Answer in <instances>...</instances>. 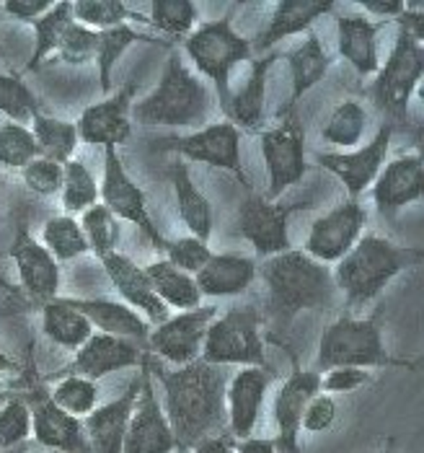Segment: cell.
<instances>
[{
	"label": "cell",
	"mask_w": 424,
	"mask_h": 453,
	"mask_svg": "<svg viewBox=\"0 0 424 453\" xmlns=\"http://www.w3.org/2000/svg\"><path fill=\"white\" fill-rule=\"evenodd\" d=\"M158 376L163 384V412L174 430L178 451H192L197 443L228 430V368L197 357L174 371H158Z\"/></svg>",
	"instance_id": "cell-1"
},
{
	"label": "cell",
	"mask_w": 424,
	"mask_h": 453,
	"mask_svg": "<svg viewBox=\"0 0 424 453\" xmlns=\"http://www.w3.org/2000/svg\"><path fill=\"white\" fill-rule=\"evenodd\" d=\"M267 285V316L275 329H287L303 311H329L339 303V290L329 265H321L303 249L269 257L256 270Z\"/></svg>",
	"instance_id": "cell-2"
},
{
	"label": "cell",
	"mask_w": 424,
	"mask_h": 453,
	"mask_svg": "<svg viewBox=\"0 0 424 453\" xmlns=\"http://www.w3.org/2000/svg\"><path fill=\"white\" fill-rule=\"evenodd\" d=\"M212 114L208 83L186 68L184 58L171 52L158 86L130 106V119L142 127H205Z\"/></svg>",
	"instance_id": "cell-3"
},
{
	"label": "cell",
	"mask_w": 424,
	"mask_h": 453,
	"mask_svg": "<svg viewBox=\"0 0 424 453\" xmlns=\"http://www.w3.org/2000/svg\"><path fill=\"white\" fill-rule=\"evenodd\" d=\"M422 262V251L412 246L393 244L390 239L365 234L360 242L337 262L331 270L339 296L350 306L367 303L378 298L390 280Z\"/></svg>",
	"instance_id": "cell-4"
},
{
	"label": "cell",
	"mask_w": 424,
	"mask_h": 453,
	"mask_svg": "<svg viewBox=\"0 0 424 453\" xmlns=\"http://www.w3.org/2000/svg\"><path fill=\"white\" fill-rule=\"evenodd\" d=\"M389 365H404V360L390 357L389 348L383 342L378 316H370V319L339 316L321 334L314 371L321 376L331 368H365L367 371V368H389Z\"/></svg>",
	"instance_id": "cell-5"
},
{
	"label": "cell",
	"mask_w": 424,
	"mask_h": 453,
	"mask_svg": "<svg viewBox=\"0 0 424 453\" xmlns=\"http://www.w3.org/2000/svg\"><path fill=\"white\" fill-rule=\"evenodd\" d=\"M184 52L202 75H208L220 96V106L228 114L231 104V75L236 65L251 60V42L233 29V19L223 16L202 24L184 39Z\"/></svg>",
	"instance_id": "cell-6"
},
{
	"label": "cell",
	"mask_w": 424,
	"mask_h": 453,
	"mask_svg": "<svg viewBox=\"0 0 424 453\" xmlns=\"http://www.w3.org/2000/svg\"><path fill=\"white\" fill-rule=\"evenodd\" d=\"M200 360L223 368L246 365L272 371L259 332V311L254 306H236L223 316H215L208 326Z\"/></svg>",
	"instance_id": "cell-7"
},
{
	"label": "cell",
	"mask_w": 424,
	"mask_h": 453,
	"mask_svg": "<svg viewBox=\"0 0 424 453\" xmlns=\"http://www.w3.org/2000/svg\"><path fill=\"white\" fill-rule=\"evenodd\" d=\"M424 75V44L398 32L386 65L375 73V81L370 86V96L375 106L393 119H401L409 114V102L414 91L420 88Z\"/></svg>",
	"instance_id": "cell-8"
},
{
	"label": "cell",
	"mask_w": 424,
	"mask_h": 453,
	"mask_svg": "<svg viewBox=\"0 0 424 453\" xmlns=\"http://www.w3.org/2000/svg\"><path fill=\"white\" fill-rule=\"evenodd\" d=\"M261 158L267 164V200L277 203L290 187H295L306 172V133L295 122V117H284L283 125L269 127L259 135Z\"/></svg>",
	"instance_id": "cell-9"
},
{
	"label": "cell",
	"mask_w": 424,
	"mask_h": 453,
	"mask_svg": "<svg viewBox=\"0 0 424 453\" xmlns=\"http://www.w3.org/2000/svg\"><path fill=\"white\" fill-rule=\"evenodd\" d=\"M99 203L111 210V215L117 220L135 223L153 242V246L163 251L166 239L161 236V231L155 228V223L148 212L145 192L138 187V181H132V176L127 174L117 148H104V174L99 181Z\"/></svg>",
	"instance_id": "cell-10"
},
{
	"label": "cell",
	"mask_w": 424,
	"mask_h": 453,
	"mask_svg": "<svg viewBox=\"0 0 424 453\" xmlns=\"http://www.w3.org/2000/svg\"><path fill=\"white\" fill-rule=\"evenodd\" d=\"M155 148L174 150L192 161H202L208 166L231 172L246 187H251L246 172H244V161H241V133L228 119L208 122L205 127H200L189 135H181V138H163Z\"/></svg>",
	"instance_id": "cell-11"
},
{
	"label": "cell",
	"mask_w": 424,
	"mask_h": 453,
	"mask_svg": "<svg viewBox=\"0 0 424 453\" xmlns=\"http://www.w3.org/2000/svg\"><path fill=\"white\" fill-rule=\"evenodd\" d=\"M367 223V210L357 200L339 203L337 208L323 212L308 228L303 251L321 265H337L352 249Z\"/></svg>",
	"instance_id": "cell-12"
},
{
	"label": "cell",
	"mask_w": 424,
	"mask_h": 453,
	"mask_svg": "<svg viewBox=\"0 0 424 453\" xmlns=\"http://www.w3.org/2000/svg\"><path fill=\"white\" fill-rule=\"evenodd\" d=\"M177 451V438L174 430L166 419L163 407L158 404L155 386L150 379V365L148 357L140 365V396L135 404V412L130 418L122 453H174Z\"/></svg>",
	"instance_id": "cell-13"
},
{
	"label": "cell",
	"mask_w": 424,
	"mask_h": 453,
	"mask_svg": "<svg viewBox=\"0 0 424 453\" xmlns=\"http://www.w3.org/2000/svg\"><path fill=\"white\" fill-rule=\"evenodd\" d=\"M215 316H217L215 306H197L189 311H178L177 316H169L148 334V345H150L148 349H153L155 355H161L166 363L177 368L189 365L200 357L208 326Z\"/></svg>",
	"instance_id": "cell-14"
},
{
	"label": "cell",
	"mask_w": 424,
	"mask_h": 453,
	"mask_svg": "<svg viewBox=\"0 0 424 453\" xmlns=\"http://www.w3.org/2000/svg\"><path fill=\"white\" fill-rule=\"evenodd\" d=\"M390 138H393V125L386 122L375 138L365 142L362 148H354L350 153H318L316 161L321 169H326L329 174H334L344 189L350 192V197L357 200L367 187L375 184V179L381 174V169L386 166L390 150Z\"/></svg>",
	"instance_id": "cell-15"
},
{
	"label": "cell",
	"mask_w": 424,
	"mask_h": 453,
	"mask_svg": "<svg viewBox=\"0 0 424 453\" xmlns=\"http://www.w3.org/2000/svg\"><path fill=\"white\" fill-rule=\"evenodd\" d=\"M142 360H145V348L138 342L94 332L83 348L75 349V357L71 363L63 371L52 373L49 379L55 381L63 376H80V379H88L96 384L99 379L117 373L122 368H138L142 365Z\"/></svg>",
	"instance_id": "cell-16"
},
{
	"label": "cell",
	"mask_w": 424,
	"mask_h": 453,
	"mask_svg": "<svg viewBox=\"0 0 424 453\" xmlns=\"http://www.w3.org/2000/svg\"><path fill=\"white\" fill-rule=\"evenodd\" d=\"M295 208L272 203L259 195H248L238 208V234L254 246V251L264 259L290 251V231L287 218Z\"/></svg>",
	"instance_id": "cell-17"
},
{
	"label": "cell",
	"mask_w": 424,
	"mask_h": 453,
	"mask_svg": "<svg viewBox=\"0 0 424 453\" xmlns=\"http://www.w3.org/2000/svg\"><path fill=\"white\" fill-rule=\"evenodd\" d=\"M318 391H321V376L316 371H303V368H295L277 388L275 407H272L275 425H277V435L272 441H275L277 453H300L303 410Z\"/></svg>",
	"instance_id": "cell-18"
},
{
	"label": "cell",
	"mask_w": 424,
	"mask_h": 453,
	"mask_svg": "<svg viewBox=\"0 0 424 453\" xmlns=\"http://www.w3.org/2000/svg\"><path fill=\"white\" fill-rule=\"evenodd\" d=\"M32 412V433L42 449L63 453H88V441L83 433V422L71 418L60 407L52 404L49 394L36 386L34 391L24 399Z\"/></svg>",
	"instance_id": "cell-19"
},
{
	"label": "cell",
	"mask_w": 424,
	"mask_h": 453,
	"mask_svg": "<svg viewBox=\"0 0 424 453\" xmlns=\"http://www.w3.org/2000/svg\"><path fill=\"white\" fill-rule=\"evenodd\" d=\"M130 106H132V83H127L122 91H117L104 102L86 106L80 119L75 122L78 140L88 145H102V148L125 145L132 138Z\"/></svg>",
	"instance_id": "cell-20"
},
{
	"label": "cell",
	"mask_w": 424,
	"mask_h": 453,
	"mask_svg": "<svg viewBox=\"0 0 424 453\" xmlns=\"http://www.w3.org/2000/svg\"><path fill=\"white\" fill-rule=\"evenodd\" d=\"M8 254H11L13 265H16V273H19V280H21L24 290L32 298L42 301V303L57 298V290H60V262L42 246V242H36L26 226H19Z\"/></svg>",
	"instance_id": "cell-21"
},
{
	"label": "cell",
	"mask_w": 424,
	"mask_h": 453,
	"mask_svg": "<svg viewBox=\"0 0 424 453\" xmlns=\"http://www.w3.org/2000/svg\"><path fill=\"white\" fill-rule=\"evenodd\" d=\"M269 384H272V371L264 368H241L236 376H231L225 388V410H228V435L233 441H246L256 430Z\"/></svg>",
	"instance_id": "cell-22"
},
{
	"label": "cell",
	"mask_w": 424,
	"mask_h": 453,
	"mask_svg": "<svg viewBox=\"0 0 424 453\" xmlns=\"http://www.w3.org/2000/svg\"><path fill=\"white\" fill-rule=\"evenodd\" d=\"M102 265H104V273L109 282L122 296V303L125 306H130L132 311H138L153 326H158V324H163L169 319V306L155 296L150 280L145 275V267H140L138 262H132L130 257H125L119 251L104 257Z\"/></svg>",
	"instance_id": "cell-23"
},
{
	"label": "cell",
	"mask_w": 424,
	"mask_h": 453,
	"mask_svg": "<svg viewBox=\"0 0 424 453\" xmlns=\"http://www.w3.org/2000/svg\"><path fill=\"white\" fill-rule=\"evenodd\" d=\"M138 396H140V373L132 376V381L117 399H111L104 407H96L88 418H83V433H86L91 451L122 453L125 433L135 412Z\"/></svg>",
	"instance_id": "cell-24"
},
{
	"label": "cell",
	"mask_w": 424,
	"mask_h": 453,
	"mask_svg": "<svg viewBox=\"0 0 424 453\" xmlns=\"http://www.w3.org/2000/svg\"><path fill=\"white\" fill-rule=\"evenodd\" d=\"M424 195V164L420 153H406L389 161L373 184V203L381 215L420 203Z\"/></svg>",
	"instance_id": "cell-25"
},
{
	"label": "cell",
	"mask_w": 424,
	"mask_h": 453,
	"mask_svg": "<svg viewBox=\"0 0 424 453\" xmlns=\"http://www.w3.org/2000/svg\"><path fill=\"white\" fill-rule=\"evenodd\" d=\"M331 8H334L331 0H280V3H275L272 19L264 27V32L248 39L251 50H256L261 55V52H269L275 44H280L287 36L311 32V27Z\"/></svg>",
	"instance_id": "cell-26"
},
{
	"label": "cell",
	"mask_w": 424,
	"mask_h": 453,
	"mask_svg": "<svg viewBox=\"0 0 424 453\" xmlns=\"http://www.w3.org/2000/svg\"><path fill=\"white\" fill-rule=\"evenodd\" d=\"M378 32L381 24H373L365 13L337 16V50L357 75L367 78L381 68L378 58Z\"/></svg>",
	"instance_id": "cell-27"
},
{
	"label": "cell",
	"mask_w": 424,
	"mask_h": 453,
	"mask_svg": "<svg viewBox=\"0 0 424 453\" xmlns=\"http://www.w3.org/2000/svg\"><path fill=\"white\" fill-rule=\"evenodd\" d=\"M280 55L269 52L264 58H254L248 60L251 70H248L246 83L231 94V104H228V114L225 119L241 133H256L261 125H264V102H267V78H269V70L275 68Z\"/></svg>",
	"instance_id": "cell-28"
},
{
	"label": "cell",
	"mask_w": 424,
	"mask_h": 453,
	"mask_svg": "<svg viewBox=\"0 0 424 453\" xmlns=\"http://www.w3.org/2000/svg\"><path fill=\"white\" fill-rule=\"evenodd\" d=\"M256 259L244 254H212L210 262L194 275V282L208 298H233L246 293L256 280Z\"/></svg>",
	"instance_id": "cell-29"
},
{
	"label": "cell",
	"mask_w": 424,
	"mask_h": 453,
	"mask_svg": "<svg viewBox=\"0 0 424 453\" xmlns=\"http://www.w3.org/2000/svg\"><path fill=\"white\" fill-rule=\"evenodd\" d=\"M71 303L102 334L130 340L138 345L148 342L150 324L138 311H132L130 306H125L119 301H109V298H71Z\"/></svg>",
	"instance_id": "cell-30"
},
{
	"label": "cell",
	"mask_w": 424,
	"mask_h": 453,
	"mask_svg": "<svg viewBox=\"0 0 424 453\" xmlns=\"http://www.w3.org/2000/svg\"><path fill=\"white\" fill-rule=\"evenodd\" d=\"M287 60V70H290V83H292V91H290V102L284 106V114L292 117L290 111L298 106V102L303 99V94H308L316 83L323 81V75L329 73L334 58L326 52L323 42L318 39V35L308 32V36L284 55Z\"/></svg>",
	"instance_id": "cell-31"
},
{
	"label": "cell",
	"mask_w": 424,
	"mask_h": 453,
	"mask_svg": "<svg viewBox=\"0 0 424 453\" xmlns=\"http://www.w3.org/2000/svg\"><path fill=\"white\" fill-rule=\"evenodd\" d=\"M171 184H174V197H177V212L181 223L189 228V234L200 242H210L212 236V205L205 197V192L194 184L189 174V166L184 161H177L171 166Z\"/></svg>",
	"instance_id": "cell-32"
},
{
	"label": "cell",
	"mask_w": 424,
	"mask_h": 453,
	"mask_svg": "<svg viewBox=\"0 0 424 453\" xmlns=\"http://www.w3.org/2000/svg\"><path fill=\"white\" fill-rule=\"evenodd\" d=\"M42 332L55 345L75 352L88 342V337L94 334V326L72 306L71 298L57 296V298L42 303Z\"/></svg>",
	"instance_id": "cell-33"
},
{
	"label": "cell",
	"mask_w": 424,
	"mask_h": 453,
	"mask_svg": "<svg viewBox=\"0 0 424 453\" xmlns=\"http://www.w3.org/2000/svg\"><path fill=\"white\" fill-rule=\"evenodd\" d=\"M145 275L150 280L155 296L166 303L174 306L178 311H189L197 309L202 301V293L197 288V282L192 275L177 270L174 265H169L166 259H155L145 267Z\"/></svg>",
	"instance_id": "cell-34"
},
{
	"label": "cell",
	"mask_w": 424,
	"mask_h": 453,
	"mask_svg": "<svg viewBox=\"0 0 424 453\" xmlns=\"http://www.w3.org/2000/svg\"><path fill=\"white\" fill-rule=\"evenodd\" d=\"M29 130H32L36 145H39L42 158H49V161H55L60 166L72 161V156L78 150V142H80L75 122L57 119V117H49V114H36Z\"/></svg>",
	"instance_id": "cell-35"
},
{
	"label": "cell",
	"mask_w": 424,
	"mask_h": 453,
	"mask_svg": "<svg viewBox=\"0 0 424 453\" xmlns=\"http://www.w3.org/2000/svg\"><path fill=\"white\" fill-rule=\"evenodd\" d=\"M72 21V3L71 0H60V3H52V8L39 16L32 29H34V52H32V60L26 63V70H36L49 55H55L60 39L65 35V29L71 27Z\"/></svg>",
	"instance_id": "cell-36"
},
{
	"label": "cell",
	"mask_w": 424,
	"mask_h": 453,
	"mask_svg": "<svg viewBox=\"0 0 424 453\" xmlns=\"http://www.w3.org/2000/svg\"><path fill=\"white\" fill-rule=\"evenodd\" d=\"M138 42H148L153 44L155 39L153 36L140 35L138 29H132L130 24H122V27H114V29H104L99 32V44H96V68H99V86L102 91L109 94L111 91V73L117 68L119 58Z\"/></svg>",
	"instance_id": "cell-37"
},
{
	"label": "cell",
	"mask_w": 424,
	"mask_h": 453,
	"mask_svg": "<svg viewBox=\"0 0 424 453\" xmlns=\"http://www.w3.org/2000/svg\"><path fill=\"white\" fill-rule=\"evenodd\" d=\"M78 223H80V231L86 236L88 251H94L99 259L117 251L119 239H122V223L111 215V210L106 205L96 203L88 210H83Z\"/></svg>",
	"instance_id": "cell-38"
},
{
	"label": "cell",
	"mask_w": 424,
	"mask_h": 453,
	"mask_svg": "<svg viewBox=\"0 0 424 453\" xmlns=\"http://www.w3.org/2000/svg\"><path fill=\"white\" fill-rule=\"evenodd\" d=\"M42 246L57 262H71L75 257L88 254V244H86V236L80 231V223L72 215L49 218L42 228Z\"/></svg>",
	"instance_id": "cell-39"
},
{
	"label": "cell",
	"mask_w": 424,
	"mask_h": 453,
	"mask_svg": "<svg viewBox=\"0 0 424 453\" xmlns=\"http://www.w3.org/2000/svg\"><path fill=\"white\" fill-rule=\"evenodd\" d=\"M60 200L65 215H80L83 210L99 203V181L88 172V166L83 161H68L63 166V189H60Z\"/></svg>",
	"instance_id": "cell-40"
},
{
	"label": "cell",
	"mask_w": 424,
	"mask_h": 453,
	"mask_svg": "<svg viewBox=\"0 0 424 453\" xmlns=\"http://www.w3.org/2000/svg\"><path fill=\"white\" fill-rule=\"evenodd\" d=\"M72 19L94 32H104L122 27L127 21H148L145 16L130 11L125 3L119 0H75L72 3Z\"/></svg>",
	"instance_id": "cell-41"
},
{
	"label": "cell",
	"mask_w": 424,
	"mask_h": 453,
	"mask_svg": "<svg viewBox=\"0 0 424 453\" xmlns=\"http://www.w3.org/2000/svg\"><path fill=\"white\" fill-rule=\"evenodd\" d=\"M365 130H367V111L360 102L350 99L331 111L326 127L321 130V138L337 148H354L365 138Z\"/></svg>",
	"instance_id": "cell-42"
},
{
	"label": "cell",
	"mask_w": 424,
	"mask_h": 453,
	"mask_svg": "<svg viewBox=\"0 0 424 453\" xmlns=\"http://www.w3.org/2000/svg\"><path fill=\"white\" fill-rule=\"evenodd\" d=\"M49 399L55 407L68 412L71 418H88L96 410L99 402V386L80 376H63L57 379L55 388L49 391Z\"/></svg>",
	"instance_id": "cell-43"
},
{
	"label": "cell",
	"mask_w": 424,
	"mask_h": 453,
	"mask_svg": "<svg viewBox=\"0 0 424 453\" xmlns=\"http://www.w3.org/2000/svg\"><path fill=\"white\" fill-rule=\"evenodd\" d=\"M0 114H5L8 122H19V125H26L36 114H42V104L34 91L19 75L3 70H0Z\"/></svg>",
	"instance_id": "cell-44"
},
{
	"label": "cell",
	"mask_w": 424,
	"mask_h": 453,
	"mask_svg": "<svg viewBox=\"0 0 424 453\" xmlns=\"http://www.w3.org/2000/svg\"><path fill=\"white\" fill-rule=\"evenodd\" d=\"M161 35L186 39L194 32L197 21V5L192 0H153L150 3V19H148Z\"/></svg>",
	"instance_id": "cell-45"
},
{
	"label": "cell",
	"mask_w": 424,
	"mask_h": 453,
	"mask_svg": "<svg viewBox=\"0 0 424 453\" xmlns=\"http://www.w3.org/2000/svg\"><path fill=\"white\" fill-rule=\"evenodd\" d=\"M34 158H42V153H39L32 130L19 122H3L0 125V166L21 172Z\"/></svg>",
	"instance_id": "cell-46"
},
{
	"label": "cell",
	"mask_w": 424,
	"mask_h": 453,
	"mask_svg": "<svg viewBox=\"0 0 424 453\" xmlns=\"http://www.w3.org/2000/svg\"><path fill=\"white\" fill-rule=\"evenodd\" d=\"M96 44H99V32L86 29L78 21H72L71 27L65 29L63 39H60L55 55H57L60 63L72 65V68H80V65L96 60Z\"/></svg>",
	"instance_id": "cell-47"
},
{
	"label": "cell",
	"mask_w": 424,
	"mask_h": 453,
	"mask_svg": "<svg viewBox=\"0 0 424 453\" xmlns=\"http://www.w3.org/2000/svg\"><path fill=\"white\" fill-rule=\"evenodd\" d=\"M32 435V412L24 396H11L0 407V451L24 443Z\"/></svg>",
	"instance_id": "cell-48"
},
{
	"label": "cell",
	"mask_w": 424,
	"mask_h": 453,
	"mask_svg": "<svg viewBox=\"0 0 424 453\" xmlns=\"http://www.w3.org/2000/svg\"><path fill=\"white\" fill-rule=\"evenodd\" d=\"M210 246L194 236H178V239H166L163 244V259L174 265L177 270L186 275H197L208 262H210Z\"/></svg>",
	"instance_id": "cell-49"
},
{
	"label": "cell",
	"mask_w": 424,
	"mask_h": 453,
	"mask_svg": "<svg viewBox=\"0 0 424 453\" xmlns=\"http://www.w3.org/2000/svg\"><path fill=\"white\" fill-rule=\"evenodd\" d=\"M21 179L26 189H32L39 197H52L60 195L63 189V166L49 161V158H34L21 169Z\"/></svg>",
	"instance_id": "cell-50"
},
{
	"label": "cell",
	"mask_w": 424,
	"mask_h": 453,
	"mask_svg": "<svg viewBox=\"0 0 424 453\" xmlns=\"http://www.w3.org/2000/svg\"><path fill=\"white\" fill-rule=\"evenodd\" d=\"M337 415H339V407H337V399L329 396V394H321L318 391L316 396H311V402L306 404L303 410V422H300V430L306 433H326L334 427L337 422Z\"/></svg>",
	"instance_id": "cell-51"
},
{
	"label": "cell",
	"mask_w": 424,
	"mask_h": 453,
	"mask_svg": "<svg viewBox=\"0 0 424 453\" xmlns=\"http://www.w3.org/2000/svg\"><path fill=\"white\" fill-rule=\"evenodd\" d=\"M370 384V371L365 368H331L321 373V394H352L357 388Z\"/></svg>",
	"instance_id": "cell-52"
},
{
	"label": "cell",
	"mask_w": 424,
	"mask_h": 453,
	"mask_svg": "<svg viewBox=\"0 0 424 453\" xmlns=\"http://www.w3.org/2000/svg\"><path fill=\"white\" fill-rule=\"evenodd\" d=\"M52 8V0H5L0 3V11L21 24H34L39 16H44Z\"/></svg>",
	"instance_id": "cell-53"
},
{
	"label": "cell",
	"mask_w": 424,
	"mask_h": 453,
	"mask_svg": "<svg viewBox=\"0 0 424 453\" xmlns=\"http://www.w3.org/2000/svg\"><path fill=\"white\" fill-rule=\"evenodd\" d=\"M360 5L365 8V13H373L381 19H398L406 11L404 0H362Z\"/></svg>",
	"instance_id": "cell-54"
},
{
	"label": "cell",
	"mask_w": 424,
	"mask_h": 453,
	"mask_svg": "<svg viewBox=\"0 0 424 453\" xmlns=\"http://www.w3.org/2000/svg\"><path fill=\"white\" fill-rule=\"evenodd\" d=\"M192 453H236V443L231 435H215V438H208L202 443H197Z\"/></svg>",
	"instance_id": "cell-55"
},
{
	"label": "cell",
	"mask_w": 424,
	"mask_h": 453,
	"mask_svg": "<svg viewBox=\"0 0 424 453\" xmlns=\"http://www.w3.org/2000/svg\"><path fill=\"white\" fill-rule=\"evenodd\" d=\"M236 453H277V449L272 438H246V441H238Z\"/></svg>",
	"instance_id": "cell-56"
},
{
	"label": "cell",
	"mask_w": 424,
	"mask_h": 453,
	"mask_svg": "<svg viewBox=\"0 0 424 453\" xmlns=\"http://www.w3.org/2000/svg\"><path fill=\"white\" fill-rule=\"evenodd\" d=\"M19 368V363L13 360V357H8L3 349H0V373H11V371H16Z\"/></svg>",
	"instance_id": "cell-57"
},
{
	"label": "cell",
	"mask_w": 424,
	"mask_h": 453,
	"mask_svg": "<svg viewBox=\"0 0 424 453\" xmlns=\"http://www.w3.org/2000/svg\"><path fill=\"white\" fill-rule=\"evenodd\" d=\"M8 399H11V394H8V391H3V388H0V407H3V404H5V402H8Z\"/></svg>",
	"instance_id": "cell-58"
},
{
	"label": "cell",
	"mask_w": 424,
	"mask_h": 453,
	"mask_svg": "<svg viewBox=\"0 0 424 453\" xmlns=\"http://www.w3.org/2000/svg\"><path fill=\"white\" fill-rule=\"evenodd\" d=\"M381 453H390V451H381Z\"/></svg>",
	"instance_id": "cell-59"
}]
</instances>
